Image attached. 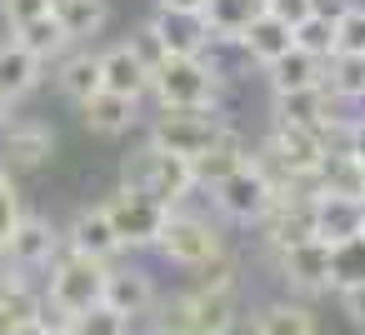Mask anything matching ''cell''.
Instances as JSON below:
<instances>
[{
	"label": "cell",
	"instance_id": "28",
	"mask_svg": "<svg viewBox=\"0 0 365 335\" xmlns=\"http://www.w3.org/2000/svg\"><path fill=\"white\" fill-rule=\"evenodd\" d=\"M11 41H21V46H26L46 71L71 51V41H66V31L56 26V16H41V21H31V26H21V31H11Z\"/></svg>",
	"mask_w": 365,
	"mask_h": 335
},
{
	"label": "cell",
	"instance_id": "30",
	"mask_svg": "<svg viewBox=\"0 0 365 335\" xmlns=\"http://www.w3.org/2000/svg\"><path fill=\"white\" fill-rule=\"evenodd\" d=\"M350 285H365V230L330 245V290H350Z\"/></svg>",
	"mask_w": 365,
	"mask_h": 335
},
{
	"label": "cell",
	"instance_id": "12",
	"mask_svg": "<svg viewBox=\"0 0 365 335\" xmlns=\"http://www.w3.org/2000/svg\"><path fill=\"white\" fill-rule=\"evenodd\" d=\"M155 285H150V275L145 270H125V265H110L106 270V295H101V305H110L120 320H150L155 315Z\"/></svg>",
	"mask_w": 365,
	"mask_h": 335
},
{
	"label": "cell",
	"instance_id": "5",
	"mask_svg": "<svg viewBox=\"0 0 365 335\" xmlns=\"http://www.w3.org/2000/svg\"><path fill=\"white\" fill-rule=\"evenodd\" d=\"M230 130V120L220 115V110H155V120H150V145H160V150H170V155H180V160H200L220 135Z\"/></svg>",
	"mask_w": 365,
	"mask_h": 335
},
{
	"label": "cell",
	"instance_id": "13",
	"mask_svg": "<svg viewBox=\"0 0 365 335\" xmlns=\"http://www.w3.org/2000/svg\"><path fill=\"white\" fill-rule=\"evenodd\" d=\"M76 110H81V125H86L91 135H101V140H120V135H130V130L140 125V100L115 96V91H96V96L81 100Z\"/></svg>",
	"mask_w": 365,
	"mask_h": 335
},
{
	"label": "cell",
	"instance_id": "19",
	"mask_svg": "<svg viewBox=\"0 0 365 335\" xmlns=\"http://www.w3.org/2000/svg\"><path fill=\"white\" fill-rule=\"evenodd\" d=\"M51 76H56V91H61L71 105L91 100V96L101 91V56H96V46H71V51L51 66Z\"/></svg>",
	"mask_w": 365,
	"mask_h": 335
},
{
	"label": "cell",
	"instance_id": "35",
	"mask_svg": "<svg viewBox=\"0 0 365 335\" xmlns=\"http://www.w3.org/2000/svg\"><path fill=\"white\" fill-rule=\"evenodd\" d=\"M21 215H26V205H21V185H16L11 170H0V245L11 240V230H16Z\"/></svg>",
	"mask_w": 365,
	"mask_h": 335
},
{
	"label": "cell",
	"instance_id": "25",
	"mask_svg": "<svg viewBox=\"0 0 365 335\" xmlns=\"http://www.w3.org/2000/svg\"><path fill=\"white\" fill-rule=\"evenodd\" d=\"M325 66L330 61H315V56H305L300 46H290L275 66H265L260 76L270 81V96H285V91H305V86H320L325 81Z\"/></svg>",
	"mask_w": 365,
	"mask_h": 335
},
{
	"label": "cell",
	"instance_id": "18",
	"mask_svg": "<svg viewBox=\"0 0 365 335\" xmlns=\"http://www.w3.org/2000/svg\"><path fill=\"white\" fill-rule=\"evenodd\" d=\"M51 16L71 46H96L110 31V0H51Z\"/></svg>",
	"mask_w": 365,
	"mask_h": 335
},
{
	"label": "cell",
	"instance_id": "40",
	"mask_svg": "<svg viewBox=\"0 0 365 335\" xmlns=\"http://www.w3.org/2000/svg\"><path fill=\"white\" fill-rule=\"evenodd\" d=\"M340 295V310L355 330H365V285H350V290H335Z\"/></svg>",
	"mask_w": 365,
	"mask_h": 335
},
{
	"label": "cell",
	"instance_id": "2",
	"mask_svg": "<svg viewBox=\"0 0 365 335\" xmlns=\"http://www.w3.org/2000/svg\"><path fill=\"white\" fill-rule=\"evenodd\" d=\"M120 185L135 190V195H145V200H155V205H165V210L190 205V195L200 190L190 160H180V155H170V150H160V145H150V140L135 145V150L120 160Z\"/></svg>",
	"mask_w": 365,
	"mask_h": 335
},
{
	"label": "cell",
	"instance_id": "8",
	"mask_svg": "<svg viewBox=\"0 0 365 335\" xmlns=\"http://www.w3.org/2000/svg\"><path fill=\"white\" fill-rule=\"evenodd\" d=\"M155 250H160L170 265L195 270V265H205L210 255H220V250H225V240H220V230H215L205 215H195V210H185V205H180V210H170V215H165Z\"/></svg>",
	"mask_w": 365,
	"mask_h": 335
},
{
	"label": "cell",
	"instance_id": "23",
	"mask_svg": "<svg viewBox=\"0 0 365 335\" xmlns=\"http://www.w3.org/2000/svg\"><path fill=\"white\" fill-rule=\"evenodd\" d=\"M250 335H320V320L305 300H270L255 310Z\"/></svg>",
	"mask_w": 365,
	"mask_h": 335
},
{
	"label": "cell",
	"instance_id": "15",
	"mask_svg": "<svg viewBox=\"0 0 365 335\" xmlns=\"http://www.w3.org/2000/svg\"><path fill=\"white\" fill-rule=\"evenodd\" d=\"M96 56H101V91H115V96H130V100L150 96V66L130 51V41H115Z\"/></svg>",
	"mask_w": 365,
	"mask_h": 335
},
{
	"label": "cell",
	"instance_id": "34",
	"mask_svg": "<svg viewBox=\"0 0 365 335\" xmlns=\"http://www.w3.org/2000/svg\"><path fill=\"white\" fill-rule=\"evenodd\" d=\"M71 335H130V320H120L110 305H91L86 315L71 320Z\"/></svg>",
	"mask_w": 365,
	"mask_h": 335
},
{
	"label": "cell",
	"instance_id": "9",
	"mask_svg": "<svg viewBox=\"0 0 365 335\" xmlns=\"http://www.w3.org/2000/svg\"><path fill=\"white\" fill-rule=\"evenodd\" d=\"M101 210L110 215V225H115V235H120V245L125 250H150L155 240H160V225H165V205H155V200H145V195H135V190H125V185H115L106 200H101Z\"/></svg>",
	"mask_w": 365,
	"mask_h": 335
},
{
	"label": "cell",
	"instance_id": "1",
	"mask_svg": "<svg viewBox=\"0 0 365 335\" xmlns=\"http://www.w3.org/2000/svg\"><path fill=\"white\" fill-rule=\"evenodd\" d=\"M230 76L220 71L215 51L210 56H170L165 66H155L150 76V96L155 110H220Z\"/></svg>",
	"mask_w": 365,
	"mask_h": 335
},
{
	"label": "cell",
	"instance_id": "39",
	"mask_svg": "<svg viewBox=\"0 0 365 335\" xmlns=\"http://www.w3.org/2000/svg\"><path fill=\"white\" fill-rule=\"evenodd\" d=\"M335 150H345V155H355V160L365 165V115L345 120V135H340V145H335Z\"/></svg>",
	"mask_w": 365,
	"mask_h": 335
},
{
	"label": "cell",
	"instance_id": "45",
	"mask_svg": "<svg viewBox=\"0 0 365 335\" xmlns=\"http://www.w3.org/2000/svg\"><path fill=\"white\" fill-rule=\"evenodd\" d=\"M66 335H71V330H66Z\"/></svg>",
	"mask_w": 365,
	"mask_h": 335
},
{
	"label": "cell",
	"instance_id": "3",
	"mask_svg": "<svg viewBox=\"0 0 365 335\" xmlns=\"http://www.w3.org/2000/svg\"><path fill=\"white\" fill-rule=\"evenodd\" d=\"M155 335H230L235 330V295H215V290H180L170 300H155L150 315Z\"/></svg>",
	"mask_w": 365,
	"mask_h": 335
},
{
	"label": "cell",
	"instance_id": "24",
	"mask_svg": "<svg viewBox=\"0 0 365 335\" xmlns=\"http://www.w3.org/2000/svg\"><path fill=\"white\" fill-rule=\"evenodd\" d=\"M310 190L320 195H345V200H365V165L345 150H330L320 160V170L310 175Z\"/></svg>",
	"mask_w": 365,
	"mask_h": 335
},
{
	"label": "cell",
	"instance_id": "17",
	"mask_svg": "<svg viewBox=\"0 0 365 335\" xmlns=\"http://www.w3.org/2000/svg\"><path fill=\"white\" fill-rule=\"evenodd\" d=\"M66 245H71V250H81V255H91V260H106V265H110L115 255H125V245H120V235H115L110 215L101 210V200H96V205H86V210L71 220Z\"/></svg>",
	"mask_w": 365,
	"mask_h": 335
},
{
	"label": "cell",
	"instance_id": "10",
	"mask_svg": "<svg viewBox=\"0 0 365 335\" xmlns=\"http://www.w3.org/2000/svg\"><path fill=\"white\" fill-rule=\"evenodd\" d=\"M66 250V235L46 220V215H21L16 220V230H11V240L0 245V255H6V265L16 270V275H31V270H51V260Z\"/></svg>",
	"mask_w": 365,
	"mask_h": 335
},
{
	"label": "cell",
	"instance_id": "20",
	"mask_svg": "<svg viewBox=\"0 0 365 335\" xmlns=\"http://www.w3.org/2000/svg\"><path fill=\"white\" fill-rule=\"evenodd\" d=\"M310 215H315V235L330 240V245L365 230V200H345V195H320V190H310Z\"/></svg>",
	"mask_w": 365,
	"mask_h": 335
},
{
	"label": "cell",
	"instance_id": "41",
	"mask_svg": "<svg viewBox=\"0 0 365 335\" xmlns=\"http://www.w3.org/2000/svg\"><path fill=\"white\" fill-rule=\"evenodd\" d=\"M350 6H355V0H315V16H325V21H340Z\"/></svg>",
	"mask_w": 365,
	"mask_h": 335
},
{
	"label": "cell",
	"instance_id": "14",
	"mask_svg": "<svg viewBox=\"0 0 365 335\" xmlns=\"http://www.w3.org/2000/svg\"><path fill=\"white\" fill-rule=\"evenodd\" d=\"M145 26L160 36L165 56H210V51H215L205 16H185V11H150V21H145Z\"/></svg>",
	"mask_w": 365,
	"mask_h": 335
},
{
	"label": "cell",
	"instance_id": "42",
	"mask_svg": "<svg viewBox=\"0 0 365 335\" xmlns=\"http://www.w3.org/2000/svg\"><path fill=\"white\" fill-rule=\"evenodd\" d=\"M155 11H185V16H200L205 0H155Z\"/></svg>",
	"mask_w": 365,
	"mask_h": 335
},
{
	"label": "cell",
	"instance_id": "37",
	"mask_svg": "<svg viewBox=\"0 0 365 335\" xmlns=\"http://www.w3.org/2000/svg\"><path fill=\"white\" fill-rule=\"evenodd\" d=\"M130 51L150 66V76H155V66H165V61H170V56H165V46H160V36H155L150 26H135V31H130Z\"/></svg>",
	"mask_w": 365,
	"mask_h": 335
},
{
	"label": "cell",
	"instance_id": "36",
	"mask_svg": "<svg viewBox=\"0 0 365 335\" xmlns=\"http://www.w3.org/2000/svg\"><path fill=\"white\" fill-rule=\"evenodd\" d=\"M41 16H51V0H0V26L6 31H21Z\"/></svg>",
	"mask_w": 365,
	"mask_h": 335
},
{
	"label": "cell",
	"instance_id": "32",
	"mask_svg": "<svg viewBox=\"0 0 365 335\" xmlns=\"http://www.w3.org/2000/svg\"><path fill=\"white\" fill-rule=\"evenodd\" d=\"M290 36H295V46H300L305 56H315V61H330V56H335V21H325V16L300 21Z\"/></svg>",
	"mask_w": 365,
	"mask_h": 335
},
{
	"label": "cell",
	"instance_id": "27",
	"mask_svg": "<svg viewBox=\"0 0 365 335\" xmlns=\"http://www.w3.org/2000/svg\"><path fill=\"white\" fill-rule=\"evenodd\" d=\"M41 315V295L26 285V275H11L0 280V335H11L16 325H31Z\"/></svg>",
	"mask_w": 365,
	"mask_h": 335
},
{
	"label": "cell",
	"instance_id": "43",
	"mask_svg": "<svg viewBox=\"0 0 365 335\" xmlns=\"http://www.w3.org/2000/svg\"><path fill=\"white\" fill-rule=\"evenodd\" d=\"M11 335H46V330H41V325H36V320H31V325H16V330H11Z\"/></svg>",
	"mask_w": 365,
	"mask_h": 335
},
{
	"label": "cell",
	"instance_id": "6",
	"mask_svg": "<svg viewBox=\"0 0 365 335\" xmlns=\"http://www.w3.org/2000/svg\"><path fill=\"white\" fill-rule=\"evenodd\" d=\"M51 155H56V125L46 115H26L16 105L0 115V170L31 175V170L51 165Z\"/></svg>",
	"mask_w": 365,
	"mask_h": 335
},
{
	"label": "cell",
	"instance_id": "22",
	"mask_svg": "<svg viewBox=\"0 0 365 335\" xmlns=\"http://www.w3.org/2000/svg\"><path fill=\"white\" fill-rule=\"evenodd\" d=\"M295 46V36H290V26H280L275 16H260V21H250V31L235 41V51L255 66V71H265V66H275L285 51Z\"/></svg>",
	"mask_w": 365,
	"mask_h": 335
},
{
	"label": "cell",
	"instance_id": "26",
	"mask_svg": "<svg viewBox=\"0 0 365 335\" xmlns=\"http://www.w3.org/2000/svg\"><path fill=\"white\" fill-rule=\"evenodd\" d=\"M245 160H250V140L230 125V130H225V135H220V140H215V145L190 165V170H195V185H200V190H210L220 175H230V170H235V165H245Z\"/></svg>",
	"mask_w": 365,
	"mask_h": 335
},
{
	"label": "cell",
	"instance_id": "21",
	"mask_svg": "<svg viewBox=\"0 0 365 335\" xmlns=\"http://www.w3.org/2000/svg\"><path fill=\"white\" fill-rule=\"evenodd\" d=\"M200 16H205V26H210L215 51H225V46H235V41L250 31V21L265 16V0H205Z\"/></svg>",
	"mask_w": 365,
	"mask_h": 335
},
{
	"label": "cell",
	"instance_id": "44",
	"mask_svg": "<svg viewBox=\"0 0 365 335\" xmlns=\"http://www.w3.org/2000/svg\"><path fill=\"white\" fill-rule=\"evenodd\" d=\"M0 280H6V270H0Z\"/></svg>",
	"mask_w": 365,
	"mask_h": 335
},
{
	"label": "cell",
	"instance_id": "11",
	"mask_svg": "<svg viewBox=\"0 0 365 335\" xmlns=\"http://www.w3.org/2000/svg\"><path fill=\"white\" fill-rule=\"evenodd\" d=\"M275 265H280V280H285L290 290H300V295L330 290V240H320V235H310V240L280 250Z\"/></svg>",
	"mask_w": 365,
	"mask_h": 335
},
{
	"label": "cell",
	"instance_id": "4",
	"mask_svg": "<svg viewBox=\"0 0 365 335\" xmlns=\"http://www.w3.org/2000/svg\"><path fill=\"white\" fill-rule=\"evenodd\" d=\"M106 270H110L106 260H91V255H81V250L66 245V250L51 260L46 300L76 320V315H86L91 305H101V295H106Z\"/></svg>",
	"mask_w": 365,
	"mask_h": 335
},
{
	"label": "cell",
	"instance_id": "7",
	"mask_svg": "<svg viewBox=\"0 0 365 335\" xmlns=\"http://www.w3.org/2000/svg\"><path fill=\"white\" fill-rule=\"evenodd\" d=\"M210 205L220 210V220L260 225L265 210L275 205V185H270V175H265L255 160H245V165H235L230 175H220V180L210 185Z\"/></svg>",
	"mask_w": 365,
	"mask_h": 335
},
{
	"label": "cell",
	"instance_id": "29",
	"mask_svg": "<svg viewBox=\"0 0 365 335\" xmlns=\"http://www.w3.org/2000/svg\"><path fill=\"white\" fill-rule=\"evenodd\" d=\"M325 86L340 105H360L365 100V56H330Z\"/></svg>",
	"mask_w": 365,
	"mask_h": 335
},
{
	"label": "cell",
	"instance_id": "33",
	"mask_svg": "<svg viewBox=\"0 0 365 335\" xmlns=\"http://www.w3.org/2000/svg\"><path fill=\"white\" fill-rule=\"evenodd\" d=\"M335 56H365V6H355L335 21Z\"/></svg>",
	"mask_w": 365,
	"mask_h": 335
},
{
	"label": "cell",
	"instance_id": "16",
	"mask_svg": "<svg viewBox=\"0 0 365 335\" xmlns=\"http://www.w3.org/2000/svg\"><path fill=\"white\" fill-rule=\"evenodd\" d=\"M46 66L21 46V41H0V105H21L41 91Z\"/></svg>",
	"mask_w": 365,
	"mask_h": 335
},
{
	"label": "cell",
	"instance_id": "31",
	"mask_svg": "<svg viewBox=\"0 0 365 335\" xmlns=\"http://www.w3.org/2000/svg\"><path fill=\"white\" fill-rule=\"evenodd\" d=\"M190 275H195V290H215V295H235V280H240V265H235V255H230V250H220V255H210L205 265H195Z\"/></svg>",
	"mask_w": 365,
	"mask_h": 335
},
{
	"label": "cell",
	"instance_id": "38",
	"mask_svg": "<svg viewBox=\"0 0 365 335\" xmlns=\"http://www.w3.org/2000/svg\"><path fill=\"white\" fill-rule=\"evenodd\" d=\"M265 16H275L280 26H300V21H310L315 16V0H265Z\"/></svg>",
	"mask_w": 365,
	"mask_h": 335
}]
</instances>
